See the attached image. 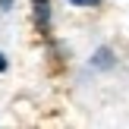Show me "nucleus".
Instances as JSON below:
<instances>
[{
	"label": "nucleus",
	"instance_id": "nucleus-1",
	"mask_svg": "<svg viewBox=\"0 0 129 129\" xmlns=\"http://www.w3.org/2000/svg\"><path fill=\"white\" fill-rule=\"evenodd\" d=\"M69 3H73V6H98L101 0H69Z\"/></svg>",
	"mask_w": 129,
	"mask_h": 129
},
{
	"label": "nucleus",
	"instance_id": "nucleus-2",
	"mask_svg": "<svg viewBox=\"0 0 129 129\" xmlns=\"http://www.w3.org/2000/svg\"><path fill=\"white\" fill-rule=\"evenodd\" d=\"M3 69H6V60H3V54H0V73H3Z\"/></svg>",
	"mask_w": 129,
	"mask_h": 129
}]
</instances>
